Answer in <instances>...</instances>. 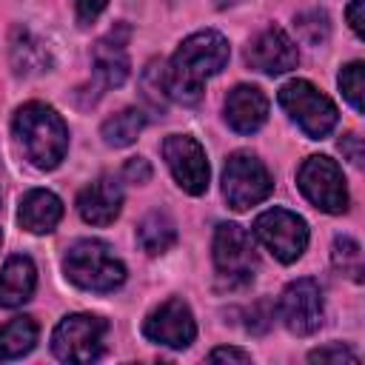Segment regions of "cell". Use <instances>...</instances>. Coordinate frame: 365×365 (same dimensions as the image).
<instances>
[{
    "label": "cell",
    "mask_w": 365,
    "mask_h": 365,
    "mask_svg": "<svg viewBox=\"0 0 365 365\" xmlns=\"http://www.w3.org/2000/svg\"><path fill=\"white\" fill-rule=\"evenodd\" d=\"M228 40L214 31V29H202L188 34L171 63L165 66V80H168V97L182 103V106H197L202 100L205 91V80L220 74L228 63Z\"/></svg>",
    "instance_id": "obj_1"
},
{
    "label": "cell",
    "mask_w": 365,
    "mask_h": 365,
    "mask_svg": "<svg viewBox=\"0 0 365 365\" xmlns=\"http://www.w3.org/2000/svg\"><path fill=\"white\" fill-rule=\"evenodd\" d=\"M11 131H14V140L23 157L40 171L57 168L68 151V125L46 103L34 100V103L20 106L14 111Z\"/></svg>",
    "instance_id": "obj_2"
},
{
    "label": "cell",
    "mask_w": 365,
    "mask_h": 365,
    "mask_svg": "<svg viewBox=\"0 0 365 365\" xmlns=\"http://www.w3.org/2000/svg\"><path fill=\"white\" fill-rule=\"evenodd\" d=\"M63 274L83 291L108 294L125 282V265L103 240H77L63 254Z\"/></svg>",
    "instance_id": "obj_3"
},
{
    "label": "cell",
    "mask_w": 365,
    "mask_h": 365,
    "mask_svg": "<svg viewBox=\"0 0 365 365\" xmlns=\"http://www.w3.org/2000/svg\"><path fill=\"white\" fill-rule=\"evenodd\" d=\"M282 111L299 125V131L311 140H322L339 120V111L328 94H322L308 80H288L277 94Z\"/></svg>",
    "instance_id": "obj_4"
},
{
    "label": "cell",
    "mask_w": 365,
    "mask_h": 365,
    "mask_svg": "<svg viewBox=\"0 0 365 365\" xmlns=\"http://www.w3.org/2000/svg\"><path fill=\"white\" fill-rule=\"evenodd\" d=\"M108 322L97 314H68L51 331V354L60 362L88 365L103 356Z\"/></svg>",
    "instance_id": "obj_5"
},
{
    "label": "cell",
    "mask_w": 365,
    "mask_h": 365,
    "mask_svg": "<svg viewBox=\"0 0 365 365\" xmlns=\"http://www.w3.org/2000/svg\"><path fill=\"white\" fill-rule=\"evenodd\" d=\"M214 268L217 279L225 288H242L257 274V251L251 242V234L237 222H220L214 231Z\"/></svg>",
    "instance_id": "obj_6"
},
{
    "label": "cell",
    "mask_w": 365,
    "mask_h": 365,
    "mask_svg": "<svg viewBox=\"0 0 365 365\" xmlns=\"http://www.w3.org/2000/svg\"><path fill=\"white\" fill-rule=\"evenodd\" d=\"M274 188L271 171L265 168V163L251 154V151H234L225 160L222 168V197L228 202V208L234 211H248L251 205L262 202Z\"/></svg>",
    "instance_id": "obj_7"
},
{
    "label": "cell",
    "mask_w": 365,
    "mask_h": 365,
    "mask_svg": "<svg viewBox=\"0 0 365 365\" xmlns=\"http://www.w3.org/2000/svg\"><path fill=\"white\" fill-rule=\"evenodd\" d=\"M297 185L314 208L325 214L348 211V185H345L342 168L331 157L311 154L308 160H302V165L297 168Z\"/></svg>",
    "instance_id": "obj_8"
},
{
    "label": "cell",
    "mask_w": 365,
    "mask_h": 365,
    "mask_svg": "<svg viewBox=\"0 0 365 365\" xmlns=\"http://www.w3.org/2000/svg\"><path fill=\"white\" fill-rule=\"evenodd\" d=\"M254 237L285 265L297 262L308 248V222L288 208H268L254 220Z\"/></svg>",
    "instance_id": "obj_9"
},
{
    "label": "cell",
    "mask_w": 365,
    "mask_h": 365,
    "mask_svg": "<svg viewBox=\"0 0 365 365\" xmlns=\"http://www.w3.org/2000/svg\"><path fill=\"white\" fill-rule=\"evenodd\" d=\"M160 151H163V160L171 177L185 194L200 197L208 191V180H211L208 157H205V148L191 134H168Z\"/></svg>",
    "instance_id": "obj_10"
},
{
    "label": "cell",
    "mask_w": 365,
    "mask_h": 365,
    "mask_svg": "<svg viewBox=\"0 0 365 365\" xmlns=\"http://www.w3.org/2000/svg\"><path fill=\"white\" fill-rule=\"evenodd\" d=\"M279 319L282 325L297 334V336H311L314 331H319L322 325V314H325V302H322V288L317 279L302 277L285 285V291L279 294Z\"/></svg>",
    "instance_id": "obj_11"
},
{
    "label": "cell",
    "mask_w": 365,
    "mask_h": 365,
    "mask_svg": "<svg viewBox=\"0 0 365 365\" xmlns=\"http://www.w3.org/2000/svg\"><path fill=\"white\" fill-rule=\"evenodd\" d=\"M143 334L148 342L154 345H165V348H188L197 336V322L191 308L180 299L171 297L165 302H160L143 322Z\"/></svg>",
    "instance_id": "obj_12"
},
{
    "label": "cell",
    "mask_w": 365,
    "mask_h": 365,
    "mask_svg": "<svg viewBox=\"0 0 365 365\" xmlns=\"http://www.w3.org/2000/svg\"><path fill=\"white\" fill-rule=\"evenodd\" d=\"M128 37H131V29L125 23H117L108 34H103L94 48H91V74H94V83L103 94V88H117L125 83L128 77Z\"/></svg>",
    "instance_id": "obj_13"
},
{
    "label": "cell",
    "mask_w": 365,
    "mask_h": 365,
    "mask_svg": "<svg viewBox=\"0 0 365 365\" xmlns=\"http://www.w3.org/2000/svg\"><path fill=\"white\" fill-rule=\"evenodd\" d=\"M245 63L262 74H285L291 68H297L299 63V51L297 43L279 29V26H268L262 29L245 48Z\"/></svg>",
    "instance_id": "obj_14"
},
{
    "label": "cell",
    "mask_w": 365,
    "mask_h": 365,
    "mask_svg": "<svg viewBox=\"0 0 365 365\" xmlns=\"http://www.w3.org/2000/svg\"><path fill=\"white\" fill-rule=\"evenodd\" d=\"M77 211L88 225H111L123 211V185L117 177L103 174L77 194Z\"/></svg>",
    "instance_id": "obj_15"
},
{
    "label": "cell",
    "mask_w": 365,
    "mask_h": 365,
    "mask_svg": "<svg viewBox=\"0 0 365 365\" xmlns=\"http://www.w3.org/2000/svg\"><path fill=\"white\" fill-rule=\"evenodd\" d=\"M222 111H225V123H228L231 131H237V134H254L268 120V97L262 94V88L248 86V83H240V86H234L228 91Z\"/></svg>",
    "instance_id": "obj_16"
},
{
    "label": "cell",
    "mask_w": 365,
    "mask_h": 365,
    "mask_svg": "<svg viewBox=\"0 0 365 365\" xmlns=\"http://www.w3.org/2000/svg\"><path fill=\"white\" fill-rule=\"evenodd\" d=\"M9 57H11V68L17 77H37V74L51 71L54 66L48 43L40 40L26 26H14L11 40H9Z\"/></svg>",
    "instance_id": "obj_17"
},
{
    "label": "cell",
    "mask_w": 365,
    "mask_h": 365,
    "mask_svg": "<svg viewBox=\"0 0 365 365\" xmlns=\"http://www.w3.org/2000/svg\"><path fill=\"white\" fill-rule=\"evenodd\" d=\"M63 220V202L48 188H31L20 197L17 205V222L29 234H51L57 222Z\"/></svg>",
    "instance_id": "obj_18"
},
{
    "label": "cell",
    "mask_w": 365,
    "mask_h": 365,
    "mask_svg": "<svg viewBox=\"0 0 365 365\" xmlns=\"http://www.w3.org/2000/svg\"><path fill=\"white\" fill-rule=\"evenodd\" d=\"M37 288V268L31 257L14 254L6 259L0 271V308H20L23 302L31 299Z\"/></svg>",
    "instance_id": "obj_19"
},
{
    "label": "cell",
    "mask_w": 365,
    "mask_h": 365,
    "mask_svg": "<svg viewBox=\"0 0 365 365\" xmlns=\"http://www.w3.org/2000/svg\"><path fill=\"white\" fill-rule=\"evenodd\" d=\"M137 242L145 254L160 257L177 242V225L165 211H148L137 225Z\"/></svg>",
    "instance_id": "obj_20"
},
{
    "label": "cell",
    "mask_w": 365,
    "mask_h": 365,
    "mask_svg": "<svg viewBox=\"0 0 365 365\" xmlns=\"http://www.w3.org/2000/svg\"><path fill=\"white\" fill-rule=\"evenodd\" d=\"M37 334H40L37 322L31 317H26V314L9 319L6 325H0V362L26 356L37 345Z\"/></svg>",
    "instance_id": "obj_21"
},
{
    "label": "cell",
    "mask_w": 365,
    "mask_h": 365,
    "mask_svg": "<svg viewBox=\"0 0 365 365\" xmlns=\"http://www.w3.org/2000/svg\"><path fill=\"white\" fill-rule=\"evenodd\" d=\"M145 111L137 108V106H128L123 111H117L114 117H108L103 125H100V137L106 145L111 148H125L137 140V134L145 128Z\"/></svg>",
    "instance_id": "obj_22"
},
{
    "label": "cell",
    "mask_w": 365,
    "mask_h": 365,
    "mask_svg": "<svg viewBox=\"0 0 365 365\" xmlns=\"http://www.w3.org/2000/svg\"><path fill=\"white\" fill-rule=\"evenodd\" d=\"M140 88H143V103L151 111H165L168 106V80H165V63L163 60H151L140 77Z\"/></svg>",
    "instance_id": "obj_23"
},
{
    "label": "cell",
    "mask_w": 365,
    "mask_h": 365,
    "mask_svg": "<svg viewBox=\"0 0 365 365\" xmlns=\"http://www.w3.org/2000/svg\"><path fill=\"white\" fill-rule=\"evenodd\" d=\"M334 268L342 271L345 277H351L354 282H362V248L354 237H336L334 240V251H331Z\"/></svg>",
    "instance_id": "obj_24"
},
{
    "label": "cell",
    "mask_w": 365,
    "mask_h": 365,
    "mask_svg": "<svg viewBox=\"0 0 365 365\" xmlns=\"http://www.w3.org/2000/svg\"><path fill=\"white\" fill-rule=\"evenodd\" d=\"M294 26H297V34H299V40H302L305 46H322V43L328 40V34H331L328 14L319 11V9H311V11L297 14Z\"/></svg>",
    "instance_id": "obj_25"
},
{
    "label": "cell",
    "mask_w": 365,
    "mask_h": 365,
    "mask_svg": "<svg viewBox=\"0 0 365 365\" xmlns=\"http://www.w3.org/2000/svg\"><path fill=\"white\" fill-rule=\"evenodd\" d=\"M339 91H342V97L354 106V111H362V91H365V66L359 63V60H354V63H348V66H342V71H339Z\"/></svg>",
    "instance_id": "obj_26"
},
{
    "label": "cell",
    "mask_w": 365,
    "mask_h": 365,
    "mask_svg": "<svg viewBox=\"0 0 365 365\" xmlns=\"http://www.w3.org/2000/svg\"><path fill=\"white\" fill-rule=\"evenodd\" d=\"M308 359L311 362H356L359 356L348 348V345H342V342H334V345H322V348H314L311 354H308Z\"/></svg>",
    "instance_id": "obj_27"
},
{
    "label": "cell",
    "mask_w": 365,
    "mask_h": 365,
    "mask_svg": "<svg viewBox=\"0 0 365 365\" xmlns=\"http://www.w3.org/2000/svg\"><path fill=\"white\" fill-rule=\"evenodd\" d=\"M248 317H254V319H248L245 328L254 331V334H262V331H268V325H271V319H274V305L262 299V302H257V305L248 311Z\"/></svg>",
    "instance_id": "obj_28"
},
{
    "label": "cell",
    "mask_w": 365,
    "mask_h": 365,
    "mask_svg": "<svg viewBox=\"0 0 365 365\" xmlns=\"http://www.w3.org/2000/svg\"><path fill=\"white\" fill-rule=\"evenodd\" d=\"M148 177H151V165H148L143 157H128V160H125V165H123V180L143 185V182H148Z\"/></svg>",
    "instance_id": "obj_29"
},
{
    "label": "cell",
    "mask_w": 365,
    "mask_h": 365,
    "mask_svg": "<svg viewBox=\"0 0 365 365\" xmlns=\"http://www.w3.org/2000/svg\"><path fill=\"white\" fill-rule=\"evenodd\" d=\"M106 6H108V0H77V23L91 26L106 11Z\"/></svg>",
    "instance_id": "obj_30"
},
{
    "label": "cell",
    "mask_w": 365,
    "mask_h": 365,
    "mask_svg": "<svg viewBox=\"0 0 365 365\" xmlns=\"http://www.w3.org/2000/svg\"><path fill=\"white\" fill-rule=\"evenodd\" d=\"M208 362H240V365H245V362H251V354L242 351V348H228V345H222V348H214V351L208 354Z\"/></svg>",
    "instance_id": "obj_31"
},
{
    "label": "cell",
    "mask_w": 365,
    "mask_h": 365,
    "mask_svg": "<svg viewBox=\"0 0 365 365\" xmlns=\"http://www.w3.org/2000/svg\"><path fill=\"white\" fill-rule=\"evenodd\" d=\"M345 17H348L354 34L365 37V0H351V6L345 9Z\"/></svg>",
    "instance_id": "obj_32"
},
{
    "label": "cell",
    "mask_w": 365,
    "mask_h": 365,
    "mask_svg": "<svg viewBox=\"0 0 365 365\" xmlns=\"http://www.w3.org/2000/svg\"><path fill=\"white\" fill-rule=\"evenodd\" d=\"M339 148H342V154H345L354 165H362V140H359V134H345V137L339 140Z\"/></svg>",
    "instance_id": "obj_33"
},
{
    "label": "cell",
    "mask_w": 365,
    "mask_h": 365,
    "mask_svg": "<svg viewBox=\"0 0 365 365\" xmlns=\"http://www.w3.org/2000/svg\"><path fill=\"white\" fill-rule=\"evenodd\" d=\"M0 245H3V231H0Z\"/></svg>",
    "instance_id": "obj_34"
}]
</instances>
